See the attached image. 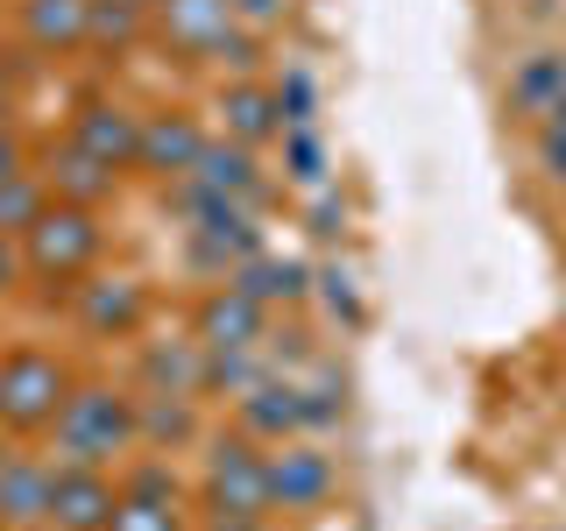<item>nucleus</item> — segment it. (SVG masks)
Instances as JSON below:
<instances>
[{"label": "nucleus", "mask_w": 566, "mask_h": 531, "mask_svg": "<svg viewBox=\"0 0 566 531\" xmlns=\"http://www.w3.org/2000/svg\"><path fill=\"white\" fill-rule=\"evenodd\" d=\"M64 412V368L35 347L0 354V425H43Z\"/></svg>", "instance_id": "obj_1"}, {"label": "nucleus", "mask_w": 566, "mask_h": 531, "mask_svg": "<svg viewBox=\"0 0 566 531\" xmlns=\"http://www.w3.org/2000/svg\"><path fill=\"white\" fill-rule=\"evenodd\" d=\"M93 248H99V235H93L85 212H35V227H29V270L71 277Z\"/></svg>", "instance_id": "obj_2"}, {"label": "nucleus", "mask_w": 566, "mask_h": 531, "mask_svg": "<svg viewBox=\"0 0 566 531\" xmlns=\"http://www.w3.org/2000/svg\"><path fill=\"white\" fill-rule=\"evenodd\" d=\"M50 524H57V531H106V524H114V489H106L99 475H57Z\"/></svg>", "instance_id": "obj_3"}, {"label": "nucleus", "mask_w": 566, "mask_h": 531, "mask_svg": "<svg viewBox=\"0 0 566 531\" xmlns=\"http://www.w3.org/2000/svg\"><path fill=\"white\" fill-rule=\"evenodd\" d=\"M64 439L78 454H99L114 439H128V412H120L106 389H85V397H64Z\"/></svg>", "instance_id": "obj_4"}, {"label": "nucleus", "mask_w": 566, "mask_h": 531, "mask_svg": "<svg viewBox=\"0 0 566 531\" xmlns=\"http://www.w3.org/2000/svg\"><path fill=\"white\" fill-rule=\"evenodd\" d=\"M50 496H57V475L35 468V460H8L0 468V524H43Z\"/></svg>", "instance_id": "obj_5"}, {"label": "nucleus", "mask_w": 566, "mask_h": 531, "mask_svg": "<svg viewBox=\"0 0 566 531\" xmlns=\"http://www.w3.org/2000/svg\"><path fill=\"white\" fill-rule=\"evenodd\" d=\"M85 22H93L85 0H29V35L35 43H78Z\"/></svg>", "instance_id": "obj_6"}, {"label": "nucleus", "mask_w": 566, "mask_h": 531, "mask_svg": "<svg viewBox=\"0 0 566 531\" xmlns=\"http://www.w3.org/2000/svg\"><path fill=\"white\" fill-rule=\"evenodd\" d=\"M85 149H93V156H135L142 135L114 114V106H93V121H85Z\"/></svg>", "instance_id": "obj_7"}, {"label": "nucleus", "mask_w": 566, "mask_h": 531, "mask_svg": "<svg viewBox=\"0 0 566 531\" xmlns=\"http://www.w3.org/2000/svg\"><path fill=\"white\" fill-rule=\"evenodd\" d=\"M0 227H35V191H29V177L14 170V177H0Z\"/></svg>", "instance_id": "obj_8"}, {"label": "nucleus", "mask_w": 566, "mask_h": 531, "mask_svg": "<svg viewBox=\"0 0 566 531\" xmlns=\"http://www.w3.org/2000/svg\"><path fill=\"white\" fill-rule=\"evenodd\" d=\"M106 531H177V518L164 503H114V524Z\"/></svg>", "instance_id": "obj_9"}, {"label": "nucleus", "mask_w": 566, "mask_h": 531, "mask_svg": "<svg viewBox=\"0 0 566 531\" xmlns=\"http://www.w3.org/2000/svg\"><path fill=\"white\" fill-rule=\"evenodd\" d=\"M318 482H326V475H318L312 460H291V468H276V489H291V496H312Z\"/></svg>", "instance_id": "obj_10"}, {"label": "nucleus", "mask_w": 566, "mask_h": 531, "mask_svg": "<svg viewBox=\"0 0 566 531\" xmlns=\"http://www.w3.org/2000/svg\"><path fill=\"white\" fill-rule=\"evenodd\" d=\"M142 149H149V156H164V149H170V156H191V128H156Z\"/></svg>", "instance_id": "obj_11"}, {"label": "nucleus", "mask_w": 566, "mask_h": 531, "mask_svg": "<svg viewBox=\"0 0 566 531\" xmlns=\"http://www.w3.org/2000/svg\"><path fill=\"white\" fill-rule=\"evenodd\" d=\"M14 170H22V149H14L8 128H0V177H14Z\"/></svg>", "instance_id": "obj_12"}, {"label": "nucleus", "mask_w": 566, "mask_h": 531, "mask_svg": "<svg viewBox=\"0 0 566 531\" xmlns=\"http://www.w3.org/2000/svg\"><path fill=\"white\" fill-rule=\"evenodd\" d=\"M14 277V248H8V235H0V283Z\"/></svg>", "instance_id": "obj_13"}, {"label": "nucleus", "mask_w": 566, "mask_h": 531, "mask_svg": "<svg viewBox=\"0 0 566 531\" xmlns=\"http://www.w3.org/2000/svg\"><path fill=\"white\" fill-rule=\"evenodd\" d=\"M8 460H14V454H8V433H0V468H8Z\"/></svg>", "instance_id": "obj_14"}, {"label": "nucleus", "mask_w": 566, "mask_h": 531, "mask_svg": "<svg viewBox=\"0 0 566 531\" xmlns=\"http://www.w3.org/2000/svg\"><path fill=\"white\" fill-rule=\"evenodd\" d=\"M8 531H43V524H8Z\"/></svg>", "instance_id": "obj_15"}]
</instances>
